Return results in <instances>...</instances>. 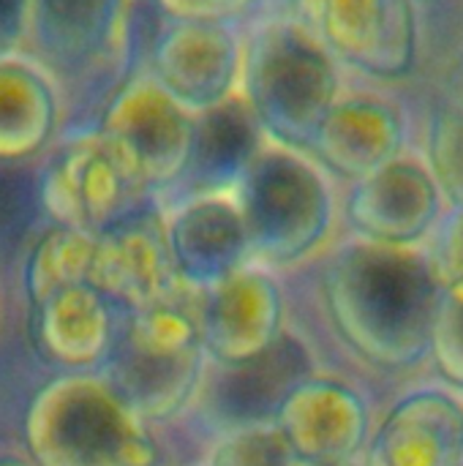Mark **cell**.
<instances>
[{
    "label": "cell",
    "instance_id": "cb8c5ba5",
    "mask_svg": "<svg viewBox=\"0 0 463 466\" xmlns=\"http://www.w3.org/2000/svg\"><path fill=\"white\" fill-rule=\"evenodd\" d=\"M207 466H303L276 420L226 431Z\"/></svg>",
    "mask_w": 463,
    "mask_h": 466
},
{
    "label": "cell",
    "instance_id": "484cf974",
    "mask_svg": "<svg viewBox=\"0 0 463 466\" xmlns=\"http://www.w3.org/2000/svg\"><path fill=\"white\" fill-rule=\"evenodd\" d=\"M150 5L158 19L218 22L243 30L267 14V0H150Z\"/></svg>",
    "mask_w": 463,
    "mask_h": 466
},
{
    "label": "cell",
    "instance_id": "603a6c76",
    "mask_svg": "<svg viewBox=\"0 0 463 466\" xmlns=\"http://www.w3.org/2000/svg\"><path fill=\"white\" fill-rule=\"evenodd\" d=\"M423 158L448 205H463V106L448 96H439L428 109Z\"/></svg>",
    "mask_w": 463,
    "mask_h": 466
},
{
    "label": "cell",
    "instance_id": "3957f363",
    "mask_svg": "<svg viewBox=\"0 0 463 466\" xmlns=\"http://www.w3.org/2000/svg\"><path fill=\"white\" fill-rule=\"evenodd\" d=\"M341 93V66L303 19L273 11L246 27L240 96L267 142L308 153Z\"/></svg>",
    "mask_w": 463,
    "mask_h": 466
},
{
    "label": "cell",
    "instance_id": "30bf717a",
    "mask_svg": "<svg viewBox=\"0 0 463 466\" xmlns=\"http://www.w3.org/2000/svg\"><path fill=\"white\" fill-rule=\"evenodd\" d=\"M243 55V27L158 19L139 68L183 109L202 115L240 93Z\"/></svg>",
    "mask_w": 463,
    "mask_h": 466
},
{
    "label": "cell",
    "instance_id": "4dcf8cb0",
    "mask_svg": "<svg viewBox=\"0 0 463 466\" xmlns=\"http://www.w3.org/2000/svg\"><path fill=\"white\" fill-rule=\"evenodd\" d=\"M297 5V0H267V14L281 11V14H292Z\"/></svg>",
    "mask_w": 463,
    "mask_h": 466
},
{
    "label": "cell",
    "instance_id": "d6986e66",
    "mask_svg": "<svg viewBox=\"0 0 463 466\" xmlns=\"http://www.w3.org/2000/svg\"><path fill=\"white\" fill-rule=\"evenodd\" d=\"M123 311L90 281L65 287L33 309L38 355L60 371H101L109 360Z\"/></svg>",
    "mask_w": 463,
    "mask_h": 466
},
{
    "label": "cell",
    "instance_id": "d4e9b609",
    "mask_svg": "<svg viewBox=\"0 0 463 466\" xmlns=\"http://www.w3.org/2000/svg\"><path fill=\"white\" fill-rule=\"evenodd\" d=\"M439 377L463 390V284L442 287L431 328V350Z\"/></svg>",
    "mask_w": 463,
    "mask_h": 466
},
{
    "label": "cell",
    "instance_id": "f1b7e54d",
    "mask_svg": "<svg viewBox=\"0 0 463 466\" xmlns=\"http://www.w3.org/2000/svg\"><path fill=\"white\" fill-rule=\"evenodd\" d=\"M442 96L453 98L456 104H461L463 106V46L461 52H458V57L453 60L450 71H448V82H445V87H442Z\"/></svg>",
    "mask_w": 463,
    "mask_h": 466
},
{
    "label": "cell",
    "instance_id": "4fadbf2b",
    "mask_svg": "<svg viewBox=\"0 0 463 466\" xmlns=\"http://www.w3.org/2000/svg\"><path fill=\"white\" fill-rule=\"evenodd\" d=\"M412 115L379 90H344L319 123L308 156L336 180L357 183L409 153Z\"/></svg>",
    "mask_w": 463,
    "mask_h": 466
},
{
    "label": "cell",
    "instance_id": "2e32d148",
    "mask_svg": "<svg viewBox=\"0 0 463 466\" xmlns=\"http://www.w3.org/2000/svg\"><path fill=\"white\" fill-rule=\"evenodd\" d=\"M164 210L175 270L188 289L205 292L251 265V243L235 194H202Z\"/></svg>",
    "mask_w": 463,
    "mask_h": 466
},
{
    "label": "cell",
    "instance_id": "9c48e42d",
    "mask_svg": "<svg viewBox=\"0 0 463 466\" xmlns=\"http://www.w3.org/2000/svg\"><path fill=\"white\" fill-rule=\"evenodd\" d=\"M336 63L368 82L415 76L423 46L418 0H297L295 11Z\"/></svg>",
    "mask_w": 463,
    "mask_h": 466
},
{
    "label": "cell",
    "instance_id": "8fae6325",
    "mask_svg": "<svg viewBox=\"0 0 463 466\" xmlns=\"http://www.w3.org/2000/svg\"><path fill=\"white\" fill-rule=\"evenodd\" d=\"M90 284L123 314L188 292L172 262L161 205L150 202L98 235Z\"/></svg>",
    "mask_w": 463,
    "mask_h": 466
},
{
    "label": "cell",
    "instance_id": "44dd1931",
    "mask_svg": "<svg viewBox=\"0 0 463 466\" xmlns=\"http://www.w3.org/2000/svg\"><path fill=\"white\" fill-rule=\"evenodd\" d=\"M265 145L267 137L240 93L221 106L196 115V137L188 172L164 208L202 194H235L240 177Z\"/></svg>",
    "mask_w": 463,
    "mask_h": 466
},
{
    "label": "cell",
    "instance_id": "52a82bcc",
    "mask_svg": "<svg viewBox=\"0 0 463 466\" xmlns=\"http://www.w3.org/2000/svg\"><path fill=\"white\" fill-rule=\"evenodd\" d=\"M93 128L145 197L161 208L175 197L191 164L196 115L169 98L142 68L106 98Z\"/></svg>",
    "mask_w": 463,
    "mask_h": 466
},
{
    "label": "cell",
    "instance_id": "d6a6232c",
    "mask_svg": "<svg viewBox=\"0 0 463 466\" xmlns=\"http://www.w3.org/2000/svg\"><path fill=\"white\" fill-rule=\"evenodd\" d=\"M418 3H434V0H418Z\"/></svg>",
    "mask_w": 463,
    "mask_h": 466
},
{
    "label": "cell",
    "instance_id": "7402d4cb",
    "mask_svg": "<svg viewBox=\"0 0 463 466\" xmlns=\"http://www.w3.org/2000/svg\"><path fill=\"white\" fill-rule=\"evenodd\" d=\"M98 235L49 224L27 251L22 281L30 309L65 287L90 281V265Z\"/></svg>",
    "mask_w": 463,
    "mask_h": 466
},
{
    "label": "cell",
    "instance_id": "ac0fdd59",
    "mask_svg": "<svg viewBox=\"0 0 463 466\" xmlns=\"http://www.w3.org/2000/svg\"><path fill=\"white\" fill-rule=\"evenodd\" d=\"M278 429L303 466L352 461L368 440V407L336 380H306L281 404Z\"/></svg>",
    "mask_w": 463,
    "mask_h": 466
},
{
    "label": "cell",
    "instance_id": "6da1fadb",
    "mask_svg": "<svg viewBox=\"0 0 463 466\" xmlns=\"http://www.w3.org/2000/svg\"><path fill=\"white\" fill-rule=\"evenodd\" d=\"M442 281L428 254L355 238L325 270V300L338 336L371 366L398 371L431 350Z\"/></svg>",
    "mask_w": 463,
    "mask_h": 466
},
{
    "label": "cell",
    "instance_id": "ba28073f",
    "mask_svg": "<svg viewBox=\"0 0 463 466\" xmlns=\"http://www.w3.org/2000/svg\"><path fill=\"white\" fill-rule=\"evenodd\" d=\"M38 208L49 224L101 235L153 199L96 128L68 131L38 164Z\"/></svg>",
    "mask_w": 463,
    "mask_h": 466
},
{
    "label": "cell",
    "instance_id": "ffe728a7",
    "mask_svg": "<svg viewBox=\"0 0 463 466\" xmlns=\"http://www.w3.org/2000/svg\"><path fill=\"white\" fill-rule=\"evenodd\" d=\"M368 466H463V404L448 390L404 396L374 434Z\"/></svg>",
    "mask_w": 463,
    "mask_h": 466
},
{
    "label": "cell",
    "instance_id": "4316f807",
    "mask_svg": "<svg viewBox=\"0 0 463 466\" xmlns=\"http://www.w3.org/2000/svg\"><path fill=\"white\" fill-rule=\"evenodd\" d=\"M431 238L434 248L428 257L442 287L463 284V205H448Z\"/></svg>",
    "mask_w": 463,
    "mask_h": 466
},
{
    "label": "cell",
    "instance_id": "9a60e30c",
    "mask_svg": "<svg viewBox=\"0 0 463 466\" xmlns=\"http://www.w3.org/2000/svg\"><path fill=\"white\" fill-rule=\"evenodd\" d=\"M284 319L278 281L254 265L199 292L196 322L210 363L237 366L276 344Z\"/></svg>",
    "mask_w": 463,
    "mask_h": 466
},
{
    "label": "cell",
    "instance_id": "277c9868",
    "mask_svg": "<svg viewBox=\"0 0 463 466\" xmlns=\"http://www.w3.org/2000/svg\"><path fill=\"white\" fill-rule=\"evenodd\" d=\"M25 52L60 82L71 126L79 106L98 117L106 98L139 68L136 0H30Z\"/></svg>",
    "mask_w": 463,
    "mask_h": 466
},
{
    "label": "cell",
    "instance_id": "f546056e",
    "mask_svg": "<svg viewBox=\"0 0 463 466\" xmlns=\"http://www.w3.org/2000/svg\"><path fill=\"white\" fill-rule=\"evenodd\" d=\"M0 466H35L27 453H0Z\"/></svg>",
    "mask_w": 463,
    "mask_h": 466
},
{
    "label": "cell",
    "instance_id": "83f0119b",
    "mask_svg": "<svg viewBox=\"0 0 463 466\" xmlns=\"http://www.w3.org/2000/svg\"><path fill=\"white\" fill-rule=\"evenodd\" d=\"M30 27V0H0V57L25 52Z\"/></svg>",
    "mask_w": 463,
    "mask_h": 466
},
{
    "label": "cell",
    "instance_id": "1f68e13d",
    "mask_svg": "<svg viewBox=\"0 0 463 466\" xmlns=\"http://www.w3.org/2000/svg\"><path fill=\"white\" fill-rule=\"evenodd\" d=\"M325 466H357L355 461H341V464H325Z\"/></svg>",
    "mask_w": 463,
    "mask_h": 466
},
{
    "label": "cell",
    "instance_id": "8992f818",
    "mask_svg": "<svg viewBox=\"0 0 463 466\" xmlns=\"http://www.w3.org/2000/svg\"><path fill=\"white\" fill-rule=\"evenodd\" d=\"M180 298L123 314L115 350L101 369L150 426L180 415L207 371L196 306Z\"/></svg>",
    "mask_w": 463,
    "mask_h": 466
},
{
    "label": "cell",
    "instance_id": "5b68a950",
    "mask_svg": "<svg viewBox=\"0 0 463 466\" xmlns=\"http://www.w3.org/2000/svg\"><path fill=\"white\" fill-rule=\"evenodd\" d=\"M251 262L297 265L317 254L336 218L330 175L308 156L267 142L235 188Z\"/></svg>",
    "mask_w": 463,
    "mask_h": 466
},
{
    "label": "cell",
    "instance_id": "e0dca14e",
    "mask_svg": "<svg viewBox=\"0 0 463 466\" xmlns=\"http://www.w3.org/2000/svg\"><path fill=\"white\" fill-rule=\"evenodd\" d=\"M71 131L60 82L27 52L0 57V167L41 164Z\"/></svg>",
    "mask_w": 463,
    "mask_h": 466
},
{
    "label": "cell",
    "instance_id": "5bb4252c",
    "mask_svg": "<svg viewBox=\"0 0 463 466\" xmlns=\"http://www.w3.org/2000/svg\"><path fill=\"white\" fill-rule=\"evenodd\" d=\"M314 363L306 344L295 333H281L273 347L262 355L237 363V366H218L213 363V374L199 385L202 410L221 431H235L257 423L276 420L281 404L311 380Z\"/></svg>",
    "mask_w": 463,
    "mask_h": 466
},
{
    "label": "cell",
    "instance_id": "7c38bea8",
    "mask_svg": "<svg viewBox=\"0 0 463 466\" xmlns=\"http://www.w3.org/2000/svg\"><path fill=\"white\" fill-rule=\"evenodd\" d=\"M448 210L439 180L426 158L404 153L349 186L344 218L368 243L409 246L431 238Z\"/></svg>",
    "mask_w": 463,
    "mask_h": 466
},
{
    "label": "cell",
    "instance_id": "7a4b0ae2",
    "mask_svg": "<svg viewBox=\"0 0 463 466\" xmlns=\"http://www.w3.org/2000/svg\"><path fill=\"white\" fill-rule=\"evenodd\" d=\"M25 453L35 466H158L150 423L104 371H60L27 401Z\"/></svg>",
    "mask_w": 463,
    "mask_h": 466
}]
</instances>
